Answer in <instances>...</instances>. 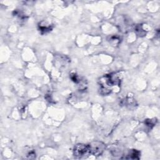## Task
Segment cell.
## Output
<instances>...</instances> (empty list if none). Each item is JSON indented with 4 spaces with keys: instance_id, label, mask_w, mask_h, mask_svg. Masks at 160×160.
Segmentation results:
<instances>
[{
    "instance_id": "obj_1",
    "label": "cell",
    "mask_w": 160,
    "mask_h": 160,
    "mask_svg": "<svg viewBox=\"0 0 160 160\" xmlns=\"http://www.w3.org/2000/svg\"><path fill=\"white\" fill-rule=\"evenodd\" d=\"M121 78L117 73L106 75L99 80L100 93L103 95H108L113 90L115 86L119 87L121 85Z\"/></svg>"
},
{
    "instance_id": "obj_2",
    "label": "cell",
    "mask_w": 160,
    "mask_h": 160,
    "mask_svg": "<svg viewBox=\"0 0 160 160\" xmlns=\"http://www.w3.org/2000/svg\"><path fill=\"white\" fill-rule=\"evenodd\" d=\"M73 154L78 158H86L88 156V155L91 154L89 144H77L74 147Z\"/></svg>"
},
{
    "instance_id": "obj_3",
    "label": "cell",
    "mask_w": 160,
    "mask_h": 160,
    "mask_svg": "<svg viewBox=\"0 0 160 160\" xmlns=\"http://www.w3.org/2000/svg\"><path fill=\"white\" fill-rule=\"evenodd\" d=\"M89 150L91 154L99 156L101 155L106 149V145L101 141H93L91 143L89 144Z\"/></svg>"
},
{
    "instance_id": "obj_4",
    "label": "cell",
    "mask_w": 160,
    "mask_h": 160,
    "mask_svg": "<svg viewBox=\"0 0 160 160\" xmlns=\"http://www.w3.org/2000/svg\"><path fill=\"white\" fill-rule=\"evenodd\" d=\"M70 78L75 83L77 84L80 87V89H85V86H86V82L84 80H83L82 78L80 77L76 73H71L70 75Z\"/></svg>"
},
{
    "instance_id": "obj_5",
    "label": "cell",
    "mask_w": 160,
    "mask_h": 160,
    "mask_svg": "<svg viewBox=\"0 0 160 160\" xmlns=\"http://www.w3.org/2000/svg\"><path fill=\"white\" fill-rule=\"evenodd\" d=\"M140 155H141L140 151L136 149H131L128 153L126 156L124 158L128 159H139L140 158Z\"/></svg>"
},
{
    "instance_id": "obj_6",
    "label": "cell",
    "mask_w": 160,
    "mask_h": 160,
    "mask_svg": "<svg viewBox=\"0 0 160 160\" xmlns=\"http://www.w3.org/2000/svg\"><path fill=\"white\" fill-rule=\"evenodd\" d=\"M38 27H39V30L41 31V33L42 34L47 33L51 31L53 29V26L51 25H47L44 21L40 23L38 25Z\"/></svg>"
},
{
    "instance_id": "obj_7",
    "label": "cell",
    "mask_w": 160,
    "mask_h": 160,
    "mask_svg": "<svg viewBox=\"0 0 160 160\" xmlns=\"http://www.w3.org/2000/svg\"><path fill=\"white\" fill-rule=\"evenodd\" d=\"M70 60L66 57L64 56H59L57 57L55 59L57 66H60V68L62 66H65V65L69 63Z\"/></svg>"
},
{
    "instance_id": "obj_8",
    "label": "cell",
    "mask_w": 160,
    "mask_h": 160,
    "mask_svg": "<svg viewBox=\"0 0 160 160\" xmlns=\"http://www.w3.org/2000/svg\"><path fill=\"white\" fill-rule=\"evenodd\" d=\"M135 31L136 34L139 37H143L146 34V32L143 28V26L141 25H137L135 28Z\"/></svg>"
},
{
    "instance_id": "obj_9",
    "label": "cell",
    "mask_w": 160,
    "mask_h": 160,
    "mask_svg": "<svg viewBox=\"0 0 160 160\" xmlns=\"http://www.w3.org/2000/svg\"><path fill=\"white\" fill-rule=\"evenodd\" d=\"M108 41H110V43L114 45V46H117L118 44H119L121 42V39L120 37L117 36V35H113V36H111L108 39Z\"/></svg>"
},
{
    "instance_id": "obj_10",
    "label": "cell",
    "mask_w": 160,
    "mask_h": 160,
    "mask_svg": "<svg viewBox=\"0 0 160 160\" xmlns=\"http://www.w3.org/2000/svg\"><path fill=\"white\" fill-rule=\"evenodd\" d=\"M156 123V119H153V120H146L144 122L145 125L149 128L150 129H151L155 125Z\"/></svg>"
}]
</instances>
